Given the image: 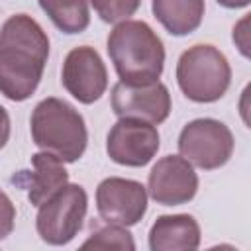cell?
Masks as SVG:
<instances>
[{
    "mask_svg": "<svg viewBox=\"0 0 251 251\" xmlns=\"http://www.w3.org/2000/svg\"><path fill=\"white\" fill-rule=\"evenodd\" d=\"M49 57V37L27 14L10 16L0 27V94L27 100L39 86Z\"/></svg>",
    "mask_w": 251,
    "mask_h": 251,
    "instance_id": "6da1fadb",
    "label": "cell"
},
{
    "mask_svg": "<svg viewBox=\"0 0 251 251\" xmlns=\"http://www.w3.org/2000/svg\"><path fill=\"white\" fill-rule=\"evenodd\" d=\"M106 49L122 82L149 84L165 67V47L153 27L141 20H124L108 35Z\"/></svg>",
    "mask_w": 251,
    "mask_h": 251,
    "instance_id": "7a4b0ae2",
    "label": "cell"
},
{
    "mask_svg": "<svg viewBox=\"0 0 251 251\" xmlns=\"http://www.w3.org/2000/svg\"><path fill=\"white\" fill-rule=\"evenodd\" d=\"M29 129L33 143L63 163L78 161L88 143L84 118L75 106L55 96L43 98L33 108Z\"/></svg>",
    "mask_w": 251,
    "mask_h": 251,
    "instance_id": "3957f363",
    "label": "cell"
},
{
    "mask_svg": "<svg viewBox=\"0 0 251 251\" xmlns=\"http://www.w3.org/2000/svg\"><path fill=\"white\" fill-rule=\"evenodd\" d=\"M176 82L188 100L200 104L216 102L229 88L231 67L218 47L198 43L178 57Z\"/></svg>",
    "mask_w": 251,
    "mask_h": 251,
    "instance_id": "277c9868",
    "label": "cell"
},
{
    "mask_svg": "<svg viewBox=\"0 0 251 251\" xmlns=\"http://www.w3.org/2000/svg\"><path fill=\"white\" fill-rule=\"evenodd\" d=\"M37 208L35 227L39 237L49 245H67L82 227L88 196L80 184L67 182Z\"/></svg>",
    "mask_w": 251,
    "mask_h": 251,
    "instance_id": "5b68a950",
    "label": "cell"
},
{
    "mask_svg": "<svg viewBox=\"0 0 251 251\" xmlns=\"http://www.w3.org/2000/svg\"><path fill=\"white\" fill-rule=\"evenodd\" d=\"M231 129L214 118H198L188 122L178 135V153L192 165L204 171L224 167L233 155Z\"/></svg>",
    "mask_w": 251,
    "mask_h": 251,
    "instance_id": "8992f818",
    "label": "cell"
},
{
    "mask_svg": "<svg viewBox=\"0 0 251 251\" xmlns=\"http://www.w3.org/2000/svg\"><path fill=\"white\" fill-rule=\"evenodd\" d=\"M159 147L161 137L157 127L135 118H120L106 137L108 157L124 167L147 165L157 155Z\"/></svg>",
    "mask_w": 251,
    "mask_h": 251,
    "instance_id": "52a82bcc",
    "label": "cell"
},
{
    "mask_svg": "<svg viewBox=\"0 0 251 251\" xmlns=\"http://www.w3.org/2000/svg\"><path fill=\"white\" fill-rule=\"evenodd\" d=\"M96 210L106 224L135 226L147 212V188L131 178L108 176L96 188Z\"/></svg>",
    "mask_w": 251,
    "mask_h": 251,
    "instance_id": "ba28073f",
    "label": "cell"
},
{
    "mask_svg": "<svg viewBox=\"0 0 251 251\" xmlns=\"http://www.w3.org/2000/svg\"><path fill=\"white\" fill-rule=\"evenodd\" d=\"M61 82L80 104L96 102L108 88V71L98 51L90 45L71 49L63 61Z\"/></svg>",
    "mask_w": 251,
    "mask_h": 251,
    "instance_id": "9c48e42d",
    "label": "cell"
},
{
    "mask_svg": "<svg viewBox=\"0 0 251 251\" xmlns=\"http://www.w3.org/2000/svg\"><path fill=\"white\" fill-rule=\"evenodd\" d=\"M110 100L118 118H135L157 126L171 114L169 88L159 80L149 84H127L120 80L112 86Z\"/></svg>",
    "mask_w": 251,
    "mask_h": 251,
    "instance_id": "30bf717a",
    "label": "cell"
},
{
    "mask_svg": "<svg viewBox=\"0 0 251 251\" xmlns=\"http://www.w3.org/2000/svg\"><path fill=\"white\" fill-rule=\"evenodd\" d=\"M198 175L182 155L161 157L147 178L149 196L163 206L186 204L196 196Z\"/></svg>",
    "mask_w": 251,
    "mask_h": 251,
    "instance_id": "8fae6325",
    "label": "cell"
},
{
    "mask_svg": "<svg viewBox=\"0 0 251 251\" xmlns=\"http://www.w3.org/2000/svg\"><path fill=\"white\" fill-rule=\"evenodd\" d=\"M12 182L27 188V200L33 206H41L69 182V173L61 159L47 151H41L31 155V171L16 173L12 176Z\"/></svg>",
    "mask_w": 251,
    "mask_h": 251,
    "instance_id": "7c38bea8",
    "label": "cell"
},
{
    "mask_svg": "<svg viewBox=\"0 0 251 251\" xmlns=\"http://www.w3.org/2000/svg\"><path fill=\"white\" fill-rule=\"evenodd\" d=\"M151 251H180L200 247V226L188 214H165L149 229Z\"/></svg>",
    "mask_w": 251,
    "mask_h": 251,
    "instance_id": "4fadbf2b",
    "label": "cell"
},
{
    "mask_svg": "<svg viewBox=\"0 0 251 251\" xmlns=\"http://www.w3.org/2000/svg\"><path fill=\"white\" fill-rule=\"evenodd\" d=\"M153 16L171 35L196 31L204 18V0H151Z\"/></svg>",
    "mask_w": 251,
    "mask_h": 251,
    "instance_id": "5bb4252c",
    "label": "cell"
},
{
    "mask_svg": "<svg viewBox=\"0 0 251 251\" xmlns=\"http://www.w3.org/2000/svg\"><path fill=\"white\" fill-rule=\"evenodd\" d=\"M41 10L63 33H80L90 24L88 0H37Z\"/></svg>",
    "mask_w": 251,
    "mask_h": 251,
    "instance_id": "9a60e30c",
    "label": "cell"
},
{
    "mask_svg": "<svg viewBox=\"0 0 251 251\" xmlns=\"http://www.w3.org/2000/svg\"><path fill=\"white\" fill-rule=\"evenodd\" d=\"M82 249H127L133 251L135 249V241L131 237V233L124 227V226H114V224H106L102 229L94 231L82 245Z\"/></svg>",
    "mask_w": 251,
    "mask_h": 251,
    "instance_id": "2e32d148",
    "label": "cell"
},
{
    "mask_svg": "<svg viewBox=\"0 0 251 251\" xmlns=\"http://www.w3.org/2000/svg\"><path fill=\"white\" fill-rule=\"evenodd\" d=\"M96 16L106 24H118L129 20L141 6V0H88Z\"/></svg>",
    "mask_w": 251,
    "mask_h": 251,
    "instance_id": "e0dca14e",
    "label": "cell"
},
{
    "mask_svg": "<svg viewBox=\"0 0 251 251\" xmlns=\"http://www.w3.org/2000/svg\"><path fill=\"white\" fill-rule=\"evenodd\" d=\"M14 222H16V208L10 196L0 188V239H6L12 233Z\"/></svg>",
    "mask_w": 251,
    "mask_h": 251,
    "instance_id": "ac0fdd59",
    "label": "cell"
},
{
    "mask_svg": "<svg viewBox=\"0 0 251 251\" xmlns=\"http://www.w3.org/2000/svg\"><path fill=\"white\" fill-rule=\"evenodd\" d=\"M247 22H249V14L233 27V41L239 47L243 57H249V33H247Z\"/></svg>",
    "mask_w": 251,
    "mask_h": 251,
    "instance_id": "d6986e66",
    "label": "cell"
},
{
    "mask_svg": "<svg viewBox=\"0 0 251 251\" xmlns=\"http://www.w3.org/2000/svg\"><path fill=\"white\" fill-rule=\"evenodd\" d=\"M10 129H12V126H10V116H8L6 108L0 106V149L8 143V139H10Z\"/></svg>",
    "mask_w": 251,
    "mask_h": 251,
    "instance_id": "ffe728a7",
    "label": "cell"
},
{
    "mask_svg": "<svg viewBox=\"0 0 251 251\" xmlns=\"http://www.w3.org/2000/svg\"><path fill=\"white\" fill-rule=\"evenodd\" d=\"M220 6H224V8H231V10H235V8H245L247 4H249V0H216Z\"/></svg>",
    "mask_w": 251,
    "mask_h": 251,
    "instance_id": "44dd1931",
    "label": "cell"
}]
</instances>
